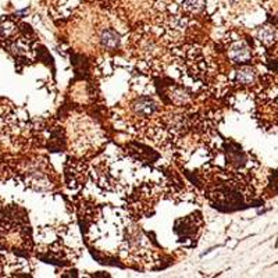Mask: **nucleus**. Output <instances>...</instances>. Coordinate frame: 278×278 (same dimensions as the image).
<instances>
[{
    "label": "nucleus",
    "mask_w": 278,
    "mask_h": 278,
    "mask_svg": "<svg viewBox=\"0 0 278 278\" xmlns=\"http://www.w3.org/2000/svg\"><path fill=\"white\" fill-rule=\"evenodd\" d=\"M228 57L232 63L245 64L252 58V50L245 42H234L228 49Z\"/></svg>",
    "instance_id": "obj_1"
},
{
    "label": "nucleus",
    "mask_w": 278,
    "mask_h": 278,
    "mask_svg": "<svg viewBox=\"0 0 278 278\" xmlns=\"http://www.w3.org/2000/svg\"><path fill=\"white\" fill-rule=\"evenodd\" d=\"M134 110L138 116H143V117H152L156 111H157V103L147 96H141L139 99H136L134 103Z\"/></svg>",
    "instance_id": "obj_2"
},
{
    "label": "nucleus",
    "mask_w": 278,
    "mask_h": 278,
    "mask_svg": "<svg viewBox=\"0 0 278 278\" xmlns=\"http://www.w3.org/2000/svg\"><path fill=\"white\" fill-rule=\"evenodd\" d=\"M100 43L104 49H116L120 45V35L114 29H104L100 33Z\"/></svg>",
    "instance_id": "obj_3"
},
{
    "label": "nucleus",
    "mask_w": 278,
    "mask_h": 278,
    "mask_svg": "<svg viewBox=\"0 0 278 278\" xmlns=\"http://www.w3.org/2000/svg\"><path fill=\"white\" fill-rule=\"evenodd\" d=\"M256 80V71L252 67H241L237 71V82L241 85H252Z\"/></svg>",
    "instance_id": "obj_4"
},
{
    "label": "nucleus",
    "mask_w": 278,
    "mask_h": 278,
    "mask_svg": "<svg viewBox=\"0 0 278 278\" xmlns=\"http://www.w3.org/2000/svg\"><path fill=\"white\" fill-rule=\"evenodd\" d=\"M205 4H206V0H184L182 1L184 10L191 14H196L202 11L205 8Z\"/></svg>",
    "instance_id": "obj_5"
},
{
    "label": "nucleus",
    "mask_w": 278,
    "mask_h": 278,
    "mask_svg": "<svg viewBox=\"0 0 278 278\" xmlns=\"http://www.w3.org/2000/svg\"><path fill=\"white\" fill-rule=\"evenodd\" d=\"M274 38H275V32L273 28L270 27H264L259 31V40L263 42L264 45H270L274 42Z\"/></svg>",
    "instance_id": "obj_6"
}]
</instances>
